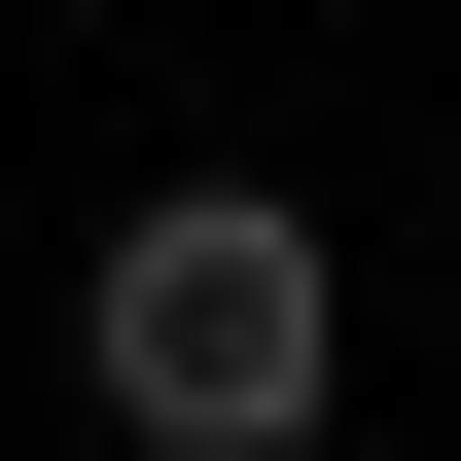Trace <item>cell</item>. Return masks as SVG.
Masks as SVG:
<instances>
[{"mask_svg":"<svg viewBox=\"0 0 461 461\" xmlns=\"http://www.w3.org/2000/svg\"><path fill=\"white\" fill-rule=\"evenodd\" d=\"M71 391H107V461H320L355 426V285L285 177H142L107 285H71Z\"/></svg>","mask_w":461,"mask_h":461,"instance_id":"1","label":"cell"}]
</instances>
